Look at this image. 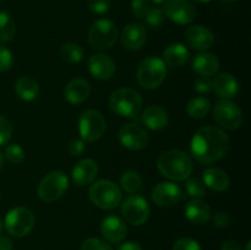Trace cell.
<instances>
[{"label": "cell", "instance_id": "8992f818", "mask_svg": "<svg viewBox=\"0 0 251 250\" xmlns=\"http://www.w3.org/2000/svg\"><path fill=\"white\" fill-rule=\"evenodd\" d=\"M118 39V27L112 20L100 19L95 21L88 32V43L98 50H107Z\"/></svg>", "mask_w": 251, "mask_h": 250}, {"label": "cell", "instance_id": "484cf974", "mask_svg": "<svg viewBox=\"0 0 251 250\" xmlns=\"http://www.w3.org/2000/svg\"><path fill=\"white\" fill-rule=\"evenodd\" d=\"M188 48L181 43L169 44L163 51V59L166 65L172 66V68H180L185 65L189 60Z\"/></svg>", "mask_w": 251, "mask_h": 250}, {"label": "cell", "instance_id": "f35d334b", "mask_svg": "<svg viewBox=\"0 0 251 250\" xmlns=\"http://www.w3.org/2000/svg\"><path fill=\"white\" fill-rule=\"evenodd\" d=\"M172 250H202V248L195 239L185 237L176 240Z\"/></svg>", "mask_w": 251, "mask_h": 250}, {"label": "cell", "instance_id": "60d3db41", "mask_svg": "<svg viewBox=\"0 0 251 250\" xmlns=\"http://www.w3.org/2000/svg\"><path fill=\"white\" fill-rule=\"evenodd\" d=\"M87 6L93 14L103 15L109 11L110 0H87Z\"/></svg>", "mask_w": 251, "mask_h": 250}, {"label": "cell", "instance_id": "ac0fdd59", "mask_svg": "<svg viewBox=\"0 0 251 250\" xmlns=\"http://www.w3.org/2000/svg\"><path fill=\"white\" fill-rule=\"evenodd\" d=\"M100 234L110 243H120L127 234L126 225L118 216H108L100 223Z\"/></svg>", "mask_w": 251, "mask_h": 250}, {"label": "cell", "instance_id": "7c38bea8", "mask_svg": "<svg viewBox=\"0 0 251 250\" xmlns=\"http://www.w3.org/2000/svg\"><path fill=\"white\" fill-rule=\"evenodd\" d=\"M119 141L126 149L141 151L146 149L150 142L149 132L136 123H127L119 130Z\"/></svg>", "mask_w": 251, "mask_h": 250}, {"label": "cell", "instance_id": "3957f363", "mask_svg": "<svg viewBox=\"0 0 251 250\" xmlns=\"http://www.w3.org/2000/svg\"><path fill=\"white\" fill-rule=\"evenodd\" d=\"M167 76V65L158 56H147L137 68V82L145 90H156Z\"/></svg>", "mask_w": 251, "mask_h": 250}, {"label": "cell", "instance_id": "bcb514c9", "mask_svg": "<svg viewBox=\"0 0 251 250\" xmlns=\"http://www.w3.org/2000/svg\"><path fill=\"white\" fill-rule=\"evenodd\" d=\"M0 250H12V240L9 237H0Z\"/></svg>", "mask_w": 251, "mask_h": 250}, {"label": "cell", "instance_id": "4fadbf2b", "mask_svg": "<svg viewBox=\"0 0 251 250\" xmlns=\"http://www.w3.org/2000/svg\"><path fill=\"white\" fill-rule=\"evenodd\" d=\"M162 11L178 25H189L196 16L195 6L190 0H166Z\"/></svg>", "mask_w": 251, "mask_h": 250}, {"label": "cell", "instance_id": "277c9868", "mask_svg": "<svg viewBox=\"0 0 251 250\" xmlns=\"http://www.w3.org/2000/svg\"><path fill=\"white\" fill-rule=\"evenodd\" d=\"M109 107L115 114L120 117H136L142 108V97L134 88H119L110 96Z\"/></svg>", "mask_w": 251, "mask_h": 250}, {"label": "cell", "instance_id": "e0dca14e", "mask_svg": "<svg viewBox=\"0 0 251 250\" xmlns=\"http://www.w3.org/2000/svg\"><path fill=\"white\" fill-rule=\"evenodd\" d=\"M147 39V31L144 25L131 22L124 27L122 32V44L127 50H139L144 47Z\"/></svg>", "mask_w": 251, "mask_h": 250}, {"label": "cell", "instance_id": "cb8c5ba5", "mask_svg": "<svg viewBox=\"0 0 251 250\" xmlns=\"http://www.w3.org/2000/svg\"><path fill=\"white\" fill-rule=\"evenodd\" d=\"M203 184L216 193L226 191L230 185V178L225 171L220 168H207L202 174Z\"/></svg>", "mask_w": 251, "mask_h": 250}, {"label": "cell", "instance_id": "d6986e66", "mask_svg": "<svg viewBox=\"0 0 251 250\" xmlns=\"http://www.w3.org/2000/svg\"><path fill=\"white\" fill-rule=\"evenodd\" d=\"M98 174V164L95 159L85 158L75 164L71 172L74 183L78 186L92 184Z\"/></svg>", "mask_w": 251, "mask_h": 250}, {"label": "cell", "instance_id": "5bb4252c", "mask_svg": "<svg viewBox=\"0 0 251 250\" xmlns=\"http://www.w3.org/2000/svg\"><path fill=\"white\" fill-rule=\"evenodd\" d=\"M151 198L158 207H172L183 199V191L180 186L173 181H162L154 186Z\"/></svg>", "mask_w": 251, "mask_h": 250}, {"label": "cell", "instance_id": "c3c4849f", "mask_svg": "<svg viewBox=\"0 0 251 250\" xmlns=\"http://www.w3.org/2000/svg\"><path fill=\"white\" fill-rule=\"evenodd\" d=\"M151 2H153V4L156 5H161V4H164L166 2V0H150Z\"/></svg>", "mask_w": 251, "mask_h": 250}, {"label": "cell", "instance_id": "d590c367", "mask_svg": "<svg viewBox=\"0 0 251 250\" xmlns=\"http://www.w3.org/2000/svg\"><path fill=\"white\" fill-rule=\"evenodd\" d=\"M151 4L150 0H132L131 1V12L137 19H144L149 12Z\"/></svg>", "mask_w": 251, "mask_h": 250}, {"label": "cell", "instance_id": "f1b7e54d", "mask_svg": "<svg viewBox=\"0 0 251 250\" xmlns=\"http://www.w3.org/2000/svg\"><path fill=\"white\" fill-rule=\"evenodd\" d=\"M16 34V25L7 11H0V42H10Z\"/></svg>", "mask_w": 251, "mask_h": 250}, {"label": "cell", "instance_id": "9a60e30c", "mask_svg": "<svg viewBox=\"0 0 251 250\" xmlns=\"http://www.w3.org/2000/svg\"><path fill=\"white\" fill-rule=\"evenodd\" d=\"M115 63L108 54H93L88 59V70L91 75L100 81H107L112 78L115 74Z\"/></svg>", "mask_w": 251, "mask_h": 250}, {"label": "cell", "instance_id": "7402d4cb", "mask_svg": "<svg viewBox=\"0 0 251 250\" xmlns=\"http://www.w3.org/2000/svg\"><path fill=\"white\" fill-rule=\"evenodd\" d=\"M141 122L151 130H162L168 125L169 117L167 110L159 105H150L144 109L141 114Z\"/></svg>", "mask_w": 251, "mask_h": 250}, {"label": "cell", "instance_id": "1f68e13d", "mask_svg": "<svg viewBox=\"0 0 251 250\" xmlns=\"http://www.w3.org/2000/svg\"><path fill=\"white\" fill-rule=\"evenodd\" d=\"M185 190L189 196L193 199H201L206 195V186L203 181L199 178H190L189 176L185 184Z\"/></svg>", "mask_w": 251, "mask_h": 250}, {"label": "cell", "instance_id": "6da1fadb", "mask_svg": "<svg viewBox=\"0 0 251 250\" xmlns=\"http://www.w3.org/2000/svg\"><path fill=\"white\" fill-rule=\"evenodd\" d=\"M230 147L229 136L217 126L200 127L190 141V152L194 158L202 164H210L222 159Z\"/></svg>", "mask_w": 251, "mask_h": 250}, {"label": "cell", "instance_id": "f907efd6", "mask_svg": "<svg viewBox=\"0 0 251 250\" xmlns=\"http://www.w3.org/2000/svg\"><path fill=\"white\" fill-rule=\"evenodd\" d=\"M251 249V243L248 242L247 245H245V250H250Z\"/></svg>", "mask_w": 251, "mask_h": 250}, {"label": "cell", "instance_id": "4316f807", "mask_svg": "<svg viewBox=\"0 0 251 250\" xmlns=\"http://www.w3.org/2000/svg\"><path fill=\"white\" fill-rule=\"evenodd\" d=\"M15 92L22 100L31 102L39 95V83L31 76H22L15 83Z\"/></svg>", "mask_w": 251, "mask_h": 250}, {"label": "cell", "instance_id": "7bdbcfd3", "mask_svg": "<svg viewBox=\"0 0 251 250\" xmlns=\"http://www.w3.org/2000/svg\"><path fill=\"white\" fill-rule=\"evenodd\" d=\"M68 151L71 156H81L86 151V145L82 139H74L69 142Z\"/></svg>", "mask_w": 251, "mask_h": 250}, {"label": "cell", "instance_id": "52a82bcc", "mask_svg": "<svg viewBox=\"0 0 251 250\" xmlns=\"http://www.w3.org/2000/svg\"><path fill=\"white\" fill-rule=\"evenodd\" d=\"M68 175L61 171H53L42 179L37 193L44 202H54L68 191Z\"/></svg>", "mask_w": 251, "mask_h": 250}, {"label": "cell", "instance_id": "b9f144b4", "mask_svg": "<svg viewBox=\"0 0 251 250\" xmlns=\"http://www.w3.org/2000/svg\"><path fill=\"white\" fill-rule=\"evenodd\" d=\"M212 221L216 227L222 228V229L223 228H228L230 225V223H232L230 216L227 212H225V211H218V212H216L213 215Z\"/></svg>", "mask_w": 251, "mask_h": 250}, {"label": "cell", "instance_id": "816d5d0a", "mask_svg": "<svg viewBox=\"0 0 251 250\" xmlns=\"http://www.w3.org/2000/svg\"><path fill=\"white\" fill-rule=\"evenodd\" d=\"M1 229H2V221L1 218H0V232H1Z\"/></svg>", "mask_w": 251, "mask_h": 250}, {"label": "cell", "instance_id": "603a6c76", "mask_svg": "<svg viewBox=\"0 0 251 250\" xmlns=\"http://www.w3.org/2000/svg\"><path fill=\"white\" fill-rule=\"evenodd\" d=\"M185 216L194 225H206L211 218V208L201 199H191L185 206Z\"/></svg>", "mask_w": 251, "mask_h": 250}, {"label": "cell", "instance_id": "ffe728a7", "mask_svg": "<svg viewBox=\"0 0 251 250\" xmlns=\"http://www.w3.org/2000/svg\"><path fill=\"white\" fill-rule=\"evenodd\" d=\"M213 91L222 100H232L239 93V82L228 73H220L213 78Z\"/></svg>", "mask_w": 251, "mask_h": 250}, {"label": "cell", "instance_id": "836d02e7", "mask_svg": "<svg viewBox=\"0 0 251 250\" xmlns=\"http://www.w3.org/2000/svg\"><path fill=\"white\" fill-rule=\"evenodd\" d=\"M12 124L7 118L0 115V146H4L10 141L12 135Z\"/></svg>", "mask_w": 251, "mask_h": 250}, {"label": "cell", "instance_id": "7a4b0ae2", "mask_svg": "<svg viewBox=\"0 0 251 250\" xmlns=\"http://www.w3.org/2000/svg\"><path fill=\"white\" fill-rule=\"evenodd\" d=\"M159 173L174 181H183L193 173L191 158L180 150H168L157 159Z\"/></svg>", "mask_w": 251, "mask_h": 250}, {"label": "cell", "instance_id": "7dc6e473", "mask_svg": "<svg viewBox=\"0 0 251 250\" xmlns=\"http://www.w3.org/2000/svg\"><path fill=\"white\" fill-rule=\"evenodd\" d=\"M4 161H5L4 154H2L1 152H0V169H1L2 167H4Z\"/></svg>", "mask_w": 251, "mask_h": 250}, {"label": "cell", "instance_id": "d6a6232c", "mask_svg": "<svg viewBox=\"0 0 251 250\" xmlns=\"http://www.w3.org/2000/svg\"><path fill=\"white\" fill-rule=\"evenodd\" d=\"M4 157L11 164H20L25 159V151L20 145L10 144L5 149Z\"/></svg>", "mask_w": 251, "mask_h": 250}, {"label": "cell", "instance_id": "f6af8a7d", "mask_svg": "<svg viewBox=\"0 0 251 250\" xmlns=\"http://www.w3.org/2000/svg\"><path fill=\"white\" fill-rule=\"evenodd\" d=\"M117 250H142V248L136 242H125L120 244Z\"/></svg>", "mask_w": 251, "mask_h": 250}, {"label": "cell", "instance_id": "83f0119b", "mask_svg": "<svg viewBox=\"0 0 251 250\" xmlns=\"http://www.w3.org/2000/svg\"><path fill=\"white\" fill-rule=\"evenodd\" d=\"M211 103L205 97H195L190 100L186 105V112L189 117L194 119H202L210 113Z\"/></svg>", "mask_w": 251, "mask_h": 250}, {"label": "cell", "instance_id": "2e32d148", "mask_svg": "<svg viewBox=\"0 0 251 250\" xmlns=\"http://www.w3.org/2000/svg\"><path fill=\"white\" fill-rule=\"evenodd\" d=\"M185 39L191 48L196 50H207L215 43L212 31L201 25H194L185 31Z\"/></svg>", "mask_w": 251, "mask_h": 250}, {"label": "cell", "instance_id": "ee69618b", "mask_svg": "<svg viewBox=\"0 0 251 250\" xmlns=\"http://www.w3.org/2000/svg\"><path fill=\"white\" fill-rule=\"evenodd\" d=\"M221 250H242V247H240V244L237 240L229 239L223 243Z\"/></svg>", "mask_w": 251, "mask_h": 250}, {"label": "cell", "instance_id": "f546056e", "mask_svg": "<svg viewBox=\"0 0 251 250\" xmlns=\"http://www.w3.org/2000/svg\"><path fill=\"white\" fill-rule=\"evenodd\" d=\"M60 55L66 63L78 64L83 59V49L80 44L75 42H69L61 47Z\"/></svg>", "mask_w": 251, "mask_h": 250}, {"label": "cell", "instance_id": "5b68a950", "mask_svg": "<svg viewBox=\"0 0 251 250\" xmlns=\"http://www.w3.org/2000/svg\"><path fill=\"white\" fill-rule=\"evenodd\" d=\"M90 200L102 210H114L122 203V190L113 181L102 179L90 186L88 190Z\"/></svg>", "mask_w": 251, "mask_h": 250}, {"label": "cell", "instance_id": "ab89813d", "mask_svg": "<svg viewBox=\"0 0 251 250\" xmlns=\"http://www.w3.org/2000/svg\"><path fill=\"white\" fill-rule=\"evenodd\" d=\"M194 87L198 93H208L213 90V81L208 76H199L194 82Z\"/></svg>", "mask_w": 251, "mask_h": 250}, {"label": "cell", "instance_id": "e575fe53", "mask_svg": "<svg viewBox=\"0 0 251 250\" xmlns=\"http://www.w3.org/2000/svg\"><path fill=\"white\" fill-rule=\"evenodd\" d=\"M80 250H113L108 243L98 238H88L81 244Z\"/></svg>", "mask_w": 251, "mask_h": 250}, {"label": "cell", "instance_id": "681fc988", "mask_svg": "<svg viewBox=\"0 0 251 250\" xmlns=\"http://www.w3.org/2000/svg\"><path fill=\"white\" fill-rule=\"evenodd\" d=\"M191 1H195V2H208L211 0H191Z\"/></svg>", "mask_w": 251, "mask_h": 250}, {"label": "cell", "instance_id": "d4e9b609", "mask_svg": "<svg viewBox=\"0 0 251 250\" xmlns=\"http://www.w3.org/2000/svg\"><path fill=\"white\" fill-rule=\"evenodd\" d=\"M193 69L198 75L211 77L217 74L220 69V60L215 54L202 51L194 58Z\"/></svg>", "mask_w": 251, "mask_h": 250}, {"label": "cell", "instance_id": "74e56055", "mask_svg": "<svg viewBox=\"0 0 251 250\" xmlns=\"http://www.w3.org/2000/svg\"><path fill=\"white\" fill-rule=\"evenodd\" d=\"M14 64V56L9 48L0 44V73L7 71Z\"/></svg>", "mask_w": 251, "mask_h": 250}, {"label": "cell", "instance_id": "4dcf8cb0", "mask_svg": "<svg viewBox=\"0 0 251 250\" xmlns=\"http://www.w3.org/2000/svg\"><path fill=\"white\" fill-rule=\"evenodd\" d=\"M142 185V178L135 171H127L120 176V186L124 191L129 194H134L140 190Z\"/></svg>", "mask_w": 251, "mask_h": 250}, {"label": "cell", "instance_id": "44dd1931", "mask_svg": "<svg viewBox=\"0 0 251 250\" xmlns=\"http://www.w3.org/2000/svg\"><path fill=\"white\" fill-rule=\"evenodd\" d=\"M91 93V85L85 78H74L66 85L64 97L70 104H81L88 98Z\"/></svg>", "mask_w": 251, "mask_h": 250}, {"label": "cell", "instance_id": "ba28073f", "mask_svg": "<svg viewBox=\"0 0 251 250\" xmlns=\"http://www.w3.org/2000/svg\"><path fill=\"white\" fill-rule=\"evenodd\" d=\"M107 129V123L102 113L87 109L78 118V132L83 141L92 142L100 139Z\"/></svg>", "mask_w": 251, "mask_h": 250}, {"label": "cell", "instance_id": "8fae6325", "mask_svg": "<svg viewBox=\"0 0 251 250\" xmlns=\"http://www.w3.org/2000/svg\"><path fill=\"white\" fill-rule=\"evenodd\" d=\"M120 211L124 220L132 225H145L150 217L149 202L140 195H130L125 199Z\"/></svg>", "mask_w": 251, "mask_h": 250}, {"label": "cell", "instance_id": "30bf717a", "mask_svg": "<svg viewBox=\"0 0 251 250\" xmlns=\"http://www.w3.org/2000/svg\"><path fill=\"white\" fill-rule=\"evenodd\" d=\"M213 118L222 130H235L242 125L243 112L239 105L230 100H222L213 108Z\"/></svg>", "mask_w": 251, "mask_h": 250}, {"label": "cell", "instance_id": "9c48e42d", "mask_svg": "<svg viewBox=\"0 0 251 250\" xmlns=\"http://www.w3.org/2000/svg\"><path fill=\"white\" fill-rule=\"evenodd\" d=\"M36 223L34 215L26 207H15L5 217V228L12 237L21 238L32 232Z\"/></svg>", "mask_w": 251, "mask_h": 250}, {"label": "cell", "instance_id": "f5cc1de1", "mask_svg": "<svg viewBox=\"0 0 251 250\" xmlns=\"http://www.w3.org/2000/svg\"><path fill=\"white\" fill-rule=\"evenodd\" d=\"M226 1H237V0H226Z\"/></svg>", "mask_w": 251, "mask_h": 250}, {"label": "cell", "instance_id": "8d00e7d4", "mask_svg": "<svg viewBox=\"0 0 251 250\" xmlns=\"http://www.w3.org/2000/svg\"><path fill=\"white\" fill-rule=\"evenodd\" d=\"M145 20H146L147 25H150L151 27L161 26L163 22V11L159 7H150Z\"/></svg>", "mask_w": 251, "mask_h": 250}]
</instances>
